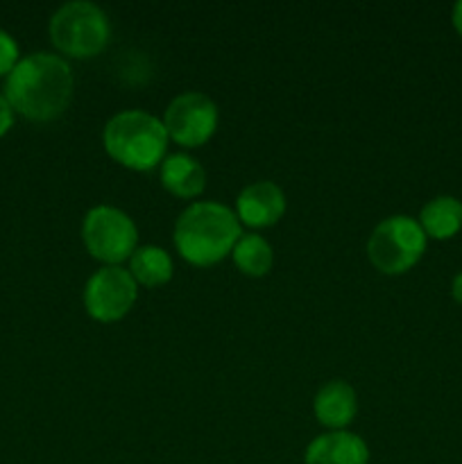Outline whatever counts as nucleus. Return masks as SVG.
I'll return each instance as SVG.
<instances>
[{"mask_svg":"<svg viewBox=\"0 0 462 464\" xmlns=\"http://www.w3.org/2000/svg\"><path fill=\"white\" fill-rule=\"evenodd\" d=\"M75 89L72 71L59 54L34 53L16 63L5 80V100L27 121L48 122L68 109Z\"/></svg>","mask_w":462,"mask_h":464,"instance_id":"f257e3e1","label":"nucleus"},{"mask_svg":"<svg viewBox=\"0 0 462 464\" xmlns=\"http://www.w3.org/2000/svg\"><path fill=\"white\" fill-rule=\"evenodd\" d=\"M243 236L240 220L220 202H193L175 222V247L190 266L208 267L234 252Z\"/></svg>","mask_w":462,"mask_h":464,"instance_id":"f03ea898","label":"nucleus"},{"mask_svg":"<svg viewBox=\"0 0 462 464\" xmlns=\"http://www.w3.org/2000/svg\"><path fill=\"white\" fill-rule=\"evenodd\" d=\"M104 150L130 170H154L166 159L168 131L163 121L140 109H127L109 118L102 131Z\"/></svg>","mask_w":462,"mask_h":464,"instance_id":"7ed1b4c3","label":"nucleus"},{"mask_svg":"<svg viewBox=\"0 0 462 464\" xmlns=\"http://www.w3.org/2000/svg\"><path fill=\"white\" fill-rule=\"evenodd\" d=\"M50 39L59 53L75 59H91L107 48L111 23L107 14L89 0L62 5L50 18Z\"/></svg>","mask_w":462,"mask_h":464,"instance_id":"20e7f679","label":"nucleus"},{"mask_svg":"<svg viewBox=\"0 0 462 464\" xmlns=\"http://www.w3.org/2000/svg\"><path fill=\"white\" fill-rule=\"evenodd\" d=\"M428 236L419 220L410 216H390L380 220L367 240V256L383 275H403L419 263Z\"/></svg>","mask_w":462,"mask_h":464,"instance_id":"39448f33","label":"nucleus"},{"mask_svg":"<svg viewBox=\"0 0 462 464\" xmlns=\"http://www.w3.org/2000/svg\"><path fill=\"white\" fill-rule=\"evenodd\" d=\"M82 240L91 256L100 263L120 266L139 247V229L122 208L100 204L82 220Z\"/></svg>","mask_w":462,"mask_h":464,"instance_id":"423d86ee","label":"nucleus"},{"mask_svg":"<svg viewBox=\"0 0 462 464\" xmlns=\"http://www.w3.org/2000/svg\"><path fill=\"white\" fill-rule=\"evenodd\" d=\"M139 297V284L120 266H102L84 285V308L93 320L118 322L131 311Z\"/></svg>","mask_w":462,"mask_h":464,"instance_id":"0eeeda50","label":"nucleus"},{"mask_svg":"<svg viewBox=\"0 0 462 464\" xmlns=\"http://www.w3.org/2000/svg\"><path fill=\"white\" fill-rule=\"evenodd\" d=\"M168 139L184 148H199L217 130V104L199 91H186L170 100L163 113Z\"/></svg>","mask_w":462,"mask_h":464,"instance_id":"6e6552de","label":"nucleus"},{"mask_svg":"<svg viewBox=\"0 0 462 464\" xmlns=\"http://www.w3.org/2000/svg\"><path fill=\"white\" fill-rule=\"evenodd\" d=\"M285 195L274 181H254L240 190L236 199V216L252 229L272 227L284 218Z\"/></svg>","mask_w":462,"mask_h":464,"instance_id":"1a4fd4ad","label":"nucleus"},{"mask_svg":"<svg viewBox=\"0 0 462 464\" xmlns=\"http://www.w3.org/2000/svg\"><path fill=\"white\" fill-rule=\"evenodd\" d=\"M370 449L365 440L349 430H329L313 440L303 453V464H367Z\"/></svg>","mask_w":462,"mask_h":464,"instance_id":"9d476101","label":"nucleus"},{"mask_svg":"<svg viewBox=\"0 0 462 464\" xmlns=\"http://www.w3.org/2000/svg\"><path fill=\"white\" fill-rule=\"evenodd\" d=\"M313 411H315L317 421L322 426L331 430H344L358 412L356 390L347 381H329V383L317 390Z\"/></svg>","mask_w":462,"mask_h":464,"instance_id":"9b49d317","label":"nucleus"},{"mask_svg":"<svg viewBox=\"0 0 462 464\" xmlns=\"http://www.w3.org/2000/svg\"><path fill=\"white\" fill-rule=\"evenodd\" d=\"M159 179L168 193L181 199L197 198L207 188V172H204L202 163L184 152L163 159L161 168H159Z\"/></svg>","mask_w":462,"mask_h":464,"instance_id":"f8f14e48","label":"nucleus"},{"mask_svg":"<svg viewBox=\"0 0 462 464\" xmlns=\"http://www.w3.org/2000/svg\"><path fill=\"white\" fill-rule=\"evenodd\" d=\"M419 225L428 238L448 240L462 229V202L453 195H439L424 204Z\"/></svg>","mask_w":462,"mask_h":464,"instance_id":"ddd939ff","label":"nucleus"},{"mask_svg":"<svg viewBox=\"0 0 462 464\" xmlns=\"http://www.w3.org/2000/svg\"><path fill=\"white\" fill-rule=\"evenodd\" d=\"M130 272L136 284L159 288L172 279L175 266L166 249L157 247V245H140L130 256Z\"/></svg>","mask_w":462,"mask_h":464,"instance_id":"4468645a","label":"nucleus"},{"mask_svg":"<svg viewBox=\"0 0 462 464\" xmlns=\"http://www.w3.org/2000/svg\"><path fill=\"white\" fill-rule=\"evenodd\" d=\"M236 267L247 276H265L272 270V245L258 234H243L231 252Z\"/></svg>","mask_w":462,"mask_h":464,"instance_id":"2eb2a0df","label":"nucleus"},{"mask_svg":"<svg viewBox=\"0 0 462 464\" xmlns=\"http://www.w3.org/2000/svg\"><path fill=\"white\" fill-rule=\"evenodd\" d=\"M18 62V44L9 32L0 30V77H7Z\"/></svg>","mask_w":462,"mask_h":464,"instance_id":"dca6fc26","label":"nucleus"},{"mask_svg":"<svg viewBox=\"0 0 462 464\" xmlns=\"http://www.w3.org/2000/svg\"><path fill=\"white\" fill-rule=\"evenodd\" d=\"M14 125V109L12 104L5 100V95H0V139L12 130Z\"/></svg>","mask_w":462,"mask_h":464,"instance_id":"f3484780","label":"nucleus"},{"mask_svg":"<svg viewBox=\"0 0 462 464\" xmlns=\"http://www.w3.org/2000/svg\"><path fill=\"white\" fill-rule=\"evenodd\" d=\"M451 21H453V27H456V32H457V34L462 36V0H457V3L453 5Z\"/></svg>","mask_w":462,"mask_h":464,"instance_id":"a211bd4d","label":"nucleus"},{"mask_svg":"<svg viewBox=\"0 0 462 464\" xmlns=\"http://www.w3.org/2000/svg\"><path fill=\"white\" fill-rule=\"evenodd\" d=\"M451 295L457 304H462V270L453 276L451 281Z\"/></svg>","mask_w":462,"mask_h":464,"instance_id":"6ab92c4d","label":"nucleus"}]
</instances>
